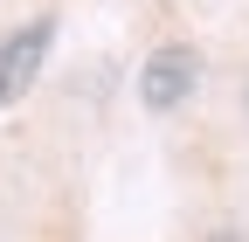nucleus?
Returning <instances> with one entry per match:
<instances>
[{"label":"nucleus","mask_w":249,"mask_h":242,"mask_svg":"<svg viewBox=\"0 0 249 242\" xmlns=\"http://www.w3.org/2000/svg\"><path fill=\"white\" fill-rule=\"evenodd\" d=\"M49 49H55V14H35V21H21L7 42H0V104H21L28 90L42 83V63H49Z\"/></svg>","instance_id":"1"},{"label":"nucleus","mask_w":249,"mask_h":242,"mask_svg":"<svg viewBox=\"0 0 249 242\" xmlns=\"http://www.w3.org/2000/svg\"><path fill=\"white\" fill-rule=\"evenodd\" d=\"M194 90H201V55L187 49V42H166V49L145 55V69H139V97H145V111H180Z\"/></svg>","instance_id":"2"}]
</instances>
